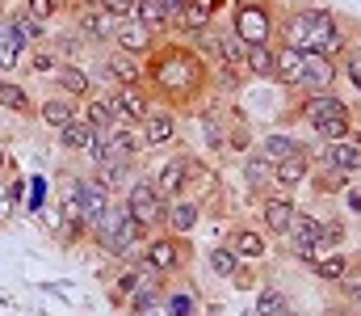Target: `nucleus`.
Instances as JSON below:
<instances>
[{
    "label": "nucleus",
    "mask_w": 361,
    "mask_h": 316,
    "mask_svg": "<svg viewBox=\"0 0 361 316\" xmlns=\"http://www.w3.org/2000/svg\"><path fill=\"white\" fill-rule=\"evenodd\" d=\"M114 199H118V194H109V190H105V186H101V182L89 173V169L80 173V215H85V223H89V228L109 207H114Z\"/></svg>",
    "instance_id": "26"
},
{
    "label": "nucleus",
    "mask_w": 361,
    "mask_h": 316,
    "mask_svg": "<svg viewBox=\"0 0 361 316\" xmlns=\"http://www.w3.org/2000/svg\"><path fill=\"white\" fill-rule=\"evenodd\" d=\"M147 236H152V232H147L143 223H135V215L126 211L122 199H114V207H109L89 228L92 249H97L101 257H109L114 266H122V262H139V257H143Z\"/></svg>",
    "instance_id": "3"
},
{
    "label": "nucleus",
    "mask_w": 361,
    "mask_h": 316,
    "mask_svg": "<svg viewBox=\"0 0 361 316\" xmlns=\"http://www.w3.org/2000/svg\"><path fill=\"white\" fill-rule=\"evenodd\" d=\"M105 98H109V110H114V122H135L139 127L156 110L147 85H114V89H105Z\"/></svg>",
    "instance_id": "12"
},
{
    "label": "nucleus",
    "mask_w": 361,
    "mask_h": 316,
    "mask_svg": "<svg viewBox=\"0 0 361 316\" xmlns=\"http://www.w3.org/2000/svg\"><path fill=\"white\" fill-rule=\"evenodd\" d=\"M189 156L193 152H173V156H164L156 169H152V182H156V190L173 203L185 194V186H189Z\"/></svg>",
    "instance_id": "17"
},
{
    "label": "nucleus",
    "mask_w": 361,
    "mask_h": 316,
    "mask_svg": "<svg viewBox=\"0 0 361 316\" xmlns=\"http://www.w3.org/2000/svg\"><path fill=\"white\" fill-rule=\"evenodd\" d=\"M80 118L89 122L92 131H109V127H114V110H109V98H105V89H92L89 98L80 102Z\"/></svg>",
    "instance_id": "37"
},
{
    "label": "nucleus",
    "mask_w": 361,
    "mask_h": 316,
    "mask_svg": "<svg viewBox=\"0 0 361 316\" xmlns=\"http://www.w3.org/2000/svg\"><path fill=\"white\" fill-rule=\"evenodd\" d=\"M160 4H164V13H169V21H177L180 13L189 8V0H160Z\"/></svg>",
    "instance_id": "53"
},
{
    "label": "nucleus",
    "mask_w": 361,
    "mask_h": 316,
    "mask_svg": "<svg viewBox=\"0 0 361 316\" xmlns=\"http://www.w3.org/2000/svg\"><path fill=\"white\" fill-rule=\"evenodd\" d=\"M34 186H25L30 190V211H42V194H47V177H30Z\"/></svg>",
    "instance_id": "52"
},
{
    "label": "nucleus",
    "mask_w": 361,
    "mask_h": 316,
    "mask_svg": "<svg viewBox=\"0 0 361 316\" xmlns=\"http://www.w3.org/2000/svg\"><path fill=\"white\" fill-rule=\"evenodd\" d=\"M59 64H63V59L55 55V47H51V42H38V47H34V51L25 55V68H30L34 76H51V72H55Z\"/></svg>",
    "instance_id": "47"
},
{
    "label": "nucleus",
    "mask_w": 361,
    "mask_h": 316,
    "mask_svg": "<svg viewBox=\"0 0 361 316\" xmlns=\"http://www.w3.org/2000/svg\"><path fill=\"white\" fill-rule=\"evenodd\" d=\"M231 283H235L240 291H252V287H257V266H240V270L231 274Z\"/></svg>",
    "instance_id": "51"
},
{
    "label": "nucleus",
    "mask_w": 361,
    "mask_h": 316,
    "mask_svg": "<svg viewBox=\"0 0 361 316\" xmlns=\"http://www.w3.org/2000/svg\"><path fill=\"white\" fill-rule=\"evenodd\" d=\"M341 203H345V215H357V219H361V186H357V182H349V186H345Z\"/></svg>",
    "instance_id": "50"
},
{
    "label": "nucleus",
    "mask_w": 361,
    "mask_h": 316,
    "mask_svg": "<svg viewBox=\"0 0 361 316\" xmlns=\"http://www.w3.org/2000/svg\"><path fill=\"white\" fill-rule=\"evenodd\" d=\"M302 55H307V51H298V47L273 42V85H281V89H290V93H294V81H298Z\"/></svg>",
    "instance_id": "31"
},
{
    "label": "nucleus",
    "mask_w": 361,
    "mask_h": 316,
    "mask_svg": "<svg viewBox=\"0 0 361 316\" xmlns=\"http://www.w3.org/2000/svg\"><path fill=\"white\" fill-rule=\"evenodd\" d=\"M227 245H231V253H235L244 266H261V262L269 257V236H265L261 228H252V223H235V228L227 232Z\"/></svg>",
    "instance_id": "19"
},
{
    "label": "nucleus",
    "mask_w": 361,
    "mask_h": 316,
    "mask_svg": "<svg viewBox=\"0 0 361 316\" xmlns=\"http://www.w3.org/2000/svg\"><path fill=\"white\" fill-rule=\"evenodd\" d=\"M349 182H353V177H345V173H336V169H328V165H315V169H311V182H307V186H311V190H315L319 199H341Z\"/></svg>",
    "instance_id": "39"
},
{
    "label": "nucleus",
    "mask_w": 361,
    "mask_h": 316,
    "mask_svg": "<svg viewBox=\"0 0 361 316\" xmlns=\"http://www.w3.org/2000/svg\"><path fill=\"white\" fill-rule=\"evenodd\" d=\"M156 34L147 30V25H139V21H122L118 25V34H114V51H126V55H135V59H147L152 51H156Z\"/></svg>",
    "instance_id": "24"
},
{
    "label": "nucleus",
    "mask_w": 361,
    "mask_h": 316,
    "mask_svg": "<svg viewBox=\"0 0 361 316\" xmlns=\"http://www.w3.org/2000/svg\"><path fill=\"white\" fill-rule=\"evenodd\" d=\"M122 316H169V308H164V300H160V304H147V308H139V312H122Z\"/></svg>",
    "instance_id": "54"
},
{
    "label": "nucleus",
    "mask_w": 361,
    "mask_h": 316,
    "mask_svg": "<svg viewBox=\"0 0 361 316\" xmlns=\"http://www.w3.org/2000/svg\"><path fill=\"white\" fill-rule=\"evenodd\" d=\"M349 262H353V257H349L345 249H332V253H324V257H315V262H311L307 270H311V274H315L319 283H341V274L349 270Z\"/></svg>",
    "instance_id": "41"
},
{
    "label": "nucleus",
    "mask_w": 361,
    "mask_h": 316,
    "mask_svg": "<svg viewBox=\"0 0 361 316\" xmlns=\"http://www.w3.org/2000/svg\"><path fill=\"white\" fill-rule=\"evenodd\" d=\"M210 25H214V13H210L202 0H189V8H185L177 21H173V34H169V38H180V42H189V38L206 34Z\"/></svg>",
    "instance_id": "30"
},
{
    "label": "nucleus",
    "mask_w": 361,
    "mask_h": 316,
    "mask_svg": "<svg viewBox=\"0 0 361 316\" xmlns=\"http://www.w3.org/2000/svg\"><path fill=\"white\" fill-rule=\"evenodd\" d=\"M307 152H311V160L315 165H328V169H336V173H345V177H357L361 173V148L353 139H336V144H307Z\"/></svg>",
    "instance_id": "15"
},
{
    "label": "nucleus",
    "mask_w": 361,
    "mask_h": 316,
    "mask_svg": "<svg viewBox=\"0 0 361 316\" xmlns=\"http://www.w3.org/2000/svg\"><path fill=\"white\" fill-rule=\"evenodd\" d=\"M294 215H298L294 194L269 190L265 199H257V223H261V232H265V236H273V240H286V236H290V228H294Z\"/></svg>",
    "instance_id": "10"
},
{
    "label": "nucleus",
    "mask_w": 361,
    "mask_h": 316,
    "mask_svg": "<svg viewBox=\"0 0 361 316\" xmlns=\"http://www.w3.org/2000/svg\"><path fill=\"white\" fill-rule=\"evenodd\" d=\"M13 169H17V165H13V152H8V148L0 144V177H8Z\"/></svg>",
    "instance_id": "55"
},
{
    "label": "nucleus",
    "mask_w": 361,
    "mask_h": 316,
    "mask_svg": "<svg viewBox=\"0 0 361 316\" xmlns=\"http://www.w3.org/2000/svg\"><path fill=\"white\" fill-rule=\"evenodd\" d=\"M214 64H223V68H231V72H240L248 81V47L231 30H219V59Z\"/></svg>",
    "instance_id": "35"
},
{
    "label": "nucleus",
    "mask_w": 361,
    "mask_h": 316,
    "mask_svg": "<svg viewBox=\"0 0 361 316\" xmlns=\"http://www.w3.org/2000/svg\"><path fill=\"white\" fill-rule=\"evenodd\" d=\"M135 21H139V25H147L156 38H169V34H173V21H169V13H164V4H160V0H139Z\"/></svg>",
    "instance_id": "42"
},
{
    "label": "nucleus",
    "mask_w": 361,
    "mask_h": 316,
    "mask_svg": "<svg viewBox=\"0 0 361 316\" xmlns=\"http://www.w3.org/2000/svg\"><path fill=\"white\" fill-rule=\"evenodd\" d=\"M349 139H353V144L361 148V122H353V135H349Z\"/></svg>",
    "instance_id": "56"
},
{
    "label": "nucleus",
    "mask_w": 361,
    "mask_h": 316,
    "mask_svg": "<svg viewBox=\"0 0 361 316\" xmlns=\"http://www.w3.org/2000/svg\"><path fill=\"white\" fill-rule=\"evenodd\" d=\"M152 274L160 279H177L193 266V236H173V232H152L139 257Z\"/></svg>",
    "instance_id": "6"
},
{
    "label": "nucleus",
    "mask_w": 361,
    "mask_h": 316,
    "mask_svg": "<svg viewBox=\"0 0 361 316\" xmlns=\"http://www.w3.org/2000/svg\"><path fill=\"white\" fill-rule=\"evenodd\" d=\"M357 262H361V257H357Z\"/></svg>",
    "instance_id": "57"
},
{
    "label": "nucleus",
    "mask_w": 361,
    "mask_h": 316,
    "mask_svg": "<svg viewBox=\"0 0 361 316\" xmlns=\"http://www.w3.org/2000/svg\"><path fill=\"white\" fill-rule=\"evenodd\" d=\"M0 114L34 118V114H38V102H34V93H30L21 81H13V76H0Z\"/></svg>",
    "instance_id": "28"
},
{
    "label": "nucleus",
    "mask_w": 361,
    "mask_h": 316,
    "mask_svg": "<svg viewBox=\"0 0 361 316\" xmlns=\"http://www.w3.org/2000/svg\"><path fill=\"white\" fill-rule=\"evenodd\" d=\"M122 203L135 215V223H143L147 232H160V228H164V207H169V199L156 190L152 173H147V177H135V182L122 190Z\"/></svg>",
    "instance_id": "7"
},
{
    "label": "nucleus",
    "mask_w": 361,
    "mask_h": 316,
    "mask_svg": "<svg viewBox=\"0 0 361 316\" xmlns=\"http://www.w3.org/2000/svg\"><path fill=\"white\" fill-rule=\"evenodd\" d=\"M336 64H341V81H349V89L361 98V38H357V34H353L349 51H345Z\"/></svg>",
    "instance_id": "46"
},
{
    "label": "nucleus",
    "mask_w": 361,
    "mask_h": 316,
    "mask_svg": "<svg viewBox=\"0 0 361 316\" xmlns=\"http://www.w3.org/2000/svg\"><path fill=\"white\" fill-rule=\"evenodd\" d=\"M139 131H143V144H147V152L152 148H169V144H177L180 135V122H177V110H169V105H156L143 122H139Z\"/></svg>",
    "instance_id": "21"
},
{
    "label": "nucleus",
    "mask_w": 361,
    "mask_h": 316,
    "mask_svg": "<svg viewBox=\"0 0 361 316\" xmlns=\"http://www.w3.org/2000/svg\"><path fill=\"white\" fill-rule=\"evenodd\" d=\"M89 173L109 190V194H122V190L135 182V165H130V160H118V156H101L97 165H89Z\"/></svg>",
    "instance_id": "27"
},
{
    "label": "nucleus",
    "mask_w": 361,
    "mask_h": 316,
    "mask_svg": "<svg viewBox=\"0 0 361 316\" xmlns=\"http://www.w3.org/2000/svg\"><path fill=\"white\" fill-rule=\"evenodd\" d=\"M252 316H290V300H286V291H281L277 283H261Z\"/></svg>",
    "instance_id": "43"
},
{
    "label": "nucleus",
    "mask_w": 361,
    "mask_h": 316,
    "mask_svg": "<svg viewBox=\"0 0 361 316\" xmlns=\"http://www.w3.org/2000/svg\"><path fill=\"white\" fill-rule=\"evenodd\" d=\"M202 219H206V207H202L197 199L180 194V199H173V203L164 207V228H160V232H173V236H193Z\"/></svg>",
    "instance_id": "22"
},
{
    "label": "nucleus",
    "mask_w": 361,
    "mask_h": 316,
    "mask_svg": "<svg viewBox=\"0 0 361 316\" xmlns=\"http://www.w3.org/2000/svg\"><path fill=\"white\" fill-rule=\"evenodd\" d=\"M143 85L156 105L197 110L210 98V64L180 38H160L156 51L143 59Z\"/></svg>",
    "instance_id": "1"
},
{
    "label": "nucleus",
    "mask_w": 361,
    "mask_h": 316,
    "mask_svg": "<svg viewBox=\"0 0 361 316\" xmlns=\"http://www.w3.org/2000/svg\"><path fill=\"white\" fill-rule=\"evenodd\" d=\"M248 81H269L273 85V42L269 47H248Z\"/></svg>",
    "instance_id": "48"
},
{
    "label": "nucleus",
    "mask_w": 361,
    "mask_h": 316,
    "mask_svg": "<svg viewBox=\"0 0 361 316\" xmlns=\"http://www.w3.org/2000/svg\"><path fill=\"white\" fill-rule=\"evenodd\" d=\"M147 279H160V274H152L143 262H122V266H114V270L105 274V295H109V304H114V308H126V300H130Z\"/></svg>",
    "instance_id": "14"
},
{
    "label": "nucleus",
    "mask_w": 361,
    "mask_h": 316,
    "mask_svg": "<svg viewBox=\"0 0 361 316\" xmlns=\"http://www.w3.org/2000/svg\"><path fill=\"white\" fill-rule=\"evenodd\" d=\"M189 199H197L206 211L227 207V194H223V182H219V169L206 165L202 156H189V186H185Z\"/></svg>",
    "instance_id": "11"
},
{
    "label": "nucleus",
    "mask_w": 361,
    "mask_h": 316,
    "mask_svg": "<svg viewBox=\"0 0 361 316\" xmlns=\"http://www.w3.org/2000/svg\"><path fill=\"white\" fill-rule=\"evenodd\" d=\"M206 266H210V274H214V279L231 283V274H235L244 262L231 253V245H227V240H219V245H210V249H206Z\"/></svg>",
    "instance_id": "40"
},
{
    "label": "nucleus",
    "mask_w": 361,
    "mask_h": 316,
    "mask_svg": "<svg viewBox=\"0 0 361 316\" xmlns=\"http://www.w3.org/2000/svg\"><path fill=\"white\" fill-rule=\"evenodd\" d=\"M311 169H315V160H311V152H307V148H302V152H294V156H286V160L277 165V182H273V190L294 194L298 186H307V182H311Z\"/></svg>",
    "instance_id": "25"
},
{
    "label": "nucleus",
    "mask_w": 361,
    "mask_h": 316,
    "mask_svg": "<svg viewBox=\"0 0 361 316\" xmlns=\"http://www.w3.org/2000/svg\"><path fill=\"white\" fill-rule=\"evenodd\" d=\"M164 308H169V316H202V295L193 283H169Z\"/></svg>",
    "instance_id": "33"
},
{
    "label": "nucleus",
    "mask_w": 361,
    "mask_h": 316,
    "mask_svg": "<svg viewBox=\"0 0 361 316\" xmlns=\"http://www.w3.org/2000/svg\"><path fill=\"white\" fill-rule=\"evenodd\" d=\"M281 118L286 122H302L311 135H319L324 127H332V122H349V118H357V110L349 98H341L336 89L332 93H311V98H294V102L281 110Z\"/></svg>",
    "instance_id": "5"
},
{
    "label": "nucleus",
    "mask_w": 361,
    "mask_h": 316,
    "mask_svg": "<svg viewBox=\"0 0 361 316\" xmlns=\"http://www.w3.org/2000/svg\"><path fill=\"white\" fill-rule=\"evenodd\" d=\"M68 25H72L89 47H101V51H105V47H114V34H118L122 21H114L97 0H80V4L68 8Z\"/></svg>",
    "instance_id": "8"
},
{
    "label": "nucleus",
    "mask_w": 361,
    "mask_h": 316,
    "mask_svg": "<svg viewBox=\"0 0 361 316\" xmlns=\"http://www.w3.org/2000/svg\"><path fill=\"white\" fill-rule=\"evenodd\" d=\"M277 0H231L227 8V30L244 42V47H269L277 42Z\"/></svg>",
    "instance_id": "4"
},
{
    "label": "nucleus",
    "mask_w": 361,
    "mask_h": 316,
    "mask_svg": "<svg viewBox=\"0 0 361 316\" xmlns=\"http://www.w3.org/2000/svg\"><path fill=\"white\" fill-rule=\"evenodd\" d=\"M277 42L311 51V55H332L341 59L353 42V25L328 8V4H311V0H290L277 13Z\"/></svg>",
    "instance_id": "2"
},
{
    "label": "nucleus",
    "mask_w": 361,
    "mask_h": 316,
    "mask_svg": "<svg viewBox=\"0 0 361 316\" xmlns=\"http://www.w3.org/2000/svg\"><path fill=\"white\" fill-rule=\"evenodd\" d=\"M244 76L240 72H231V68H223V64H210V98H219V102H235L240 93H244Z\"/></svg>",
    "instance_id": "36"
},
{
    "label": "nucleus",
    "mask_w": 361,
    "mask_h": 316,
    "mask_svg": "<svg viewBox=\"0 0 361 316\" xmlns=\"http://www.w3.org/2000/svg\"><path fill=\"white\" fill-rule=\"evenodd\" d=\"M227 105L231 102H219V98H206L197 105V131H202V144L210 156H227Z\"/></svg>",
    "instance_id": "13"
},
{
    "label": "nucleus",
    "mask_w": 361,
    "mask_h": 316,
    "mask_svg": "<svg viewBox=\"0 0 361 316\" xmlns=\"http://www.w3.org/2000/svg\"><path fill=\"white\" fill-rule=\"evenodd\" d=\"M257 144H252V127L244 118V110L227 105V156H248Z\"/></svg>",
    "instance_id": "32"
},
{
    "label": "nucleus",
    "mask_w": 361,
    "mask_h": 316,
    "mask_svg": "<svg viewBox=\"0 0 361 316\" xmlns=\"http://www.w3.org/2000/svg\"><path fill=\"white\" fill-rule=\"evenodd\" d=\"M336 287V295H341V304H349V308H357L361 312V262L353 257L349 262V270L341 274V283H332Z\"/></svg>",
    "instance_id": "44"
},
{
    "label": "nucleus",
    "mask_w": 361,
    "mask_h": 316,
    "mask_svg": "<svg viewBox=\"0 0 361 316\" xmlns=\"http://www.w3.org/2000/svg\"><path fill=\"white\" fill-rule=\"evenodd\" d=\"M341 85V64L332 55H302L298 81H294V98H311V93H332Z\"/></svg>",
    "instance_id": "9"
},
{
    "label": "nucleus",
    "mask_w": 361,
    "mask_h": 316,
    "mask_svg": "<svg viewBox=\"0 0 361 316\" xmlns=\"http://www.w3.org/2000/svg\"><path fill=\"white\" fill-rule=\"evenodd\" d=\"M101 152L135 165V160L147 152V144H143V131H139L135 122H114L109 131H101Z\"/></svg>",
    "instance_id": "16"
},
{
    "label": "nucleus",
    "mask_w": 361,
    "mask_h": 316,
    "mask_svg": "<svg viewBox=\"0 0 361 316\" xmlns=\"http://www.w3.org/2000/svg\"><path fill=\"white\" fill-rule=\"evenodd\" d=\"M55 144H59L63 156H85L89 160L92 152L101 148V131H92L85 118H72L63 131H55Z\"/></svg>",
    "instance_id": "23"
},
{
    "label": "nucleus",
    "mask_w": 361,
    "mask_h": 316,
    "mask_svg": "<svg viewBox=\"0 0 361 316\" xmlns=\"http://www.w3.org/2000/svg\"><path fill=\"white\" fill-rule=\"evenodd\" d=\"M42 127H51V131H63L72 118H80V102H72V98H63V93H51V98H42L38 102V114H34Z\"/></svg>",
    "instance_id": "29"
},
{
    "label": "nucleus",
    "mask_w": 361,
    "mask_h": 316,
    "mask_svg": "<svg viewBox=\"0 0 361 316\" xmlns=\"http://www.w3.org/2000/svg\"><path fill=\"white\" fill-rule=\"evenodd\" d=\"M114 21H135V8H139V0H97Z\"/></svg>",
    "instance_id": "49"
},
{
    "label": "nucleus",
    "mask_w": 361,
    "mask_h": 316,
    "mask_svg": "<svg viewBox=\"0 0 361 316\" xmlns=\"http://www.w3.org/2000/svg\"><path fill=\"white\" fill-rule=\"evenodd\" d=\"M240 182H244V194L257 203V199H265L273 190V182H277V165L265 160L261 152H248V156H240Z\"/></svg>",
    "instance_id": "18"
},
{
    "label": "nucleus",
    "mask_w": 361,
    "mask_h": 316,
    "mask_svg": "<svg viewBox=\"0 0 361 316\" xmlns=\"http://www.w3.org/2000/svg\"><path fill=\"white\" fill-rule=\"evenodd\" d=\"M21 8H25L38 25H59V17L68 13V0H21Z\"/></svg>",
    "instance_id": "45"
},
{
    "label": "nucleus",
    "mask_w": 361,
    "mask_h": 316,
    "mask_svg": "<svg viewBox=\"0 0 361 316\" xmlns=\"http://www.w3.org/2000/svg\"><path fill=\"white\" fill-rule=\"evenodd\" d=\"M51 81H55V93H63V98H72V102H85L92 89H97L92 68L76 64V59H63V64L51 72Z\"/></svg>",
    "instance_id": "20"
},
{
    "label": "nucleus",
    "mask_w": 361,
    "mask_h": 316,
    "mask_svg": "<svg viewBox=\"0 0 361 316\" xmlns=\"http://www.w3.org/2000/svg\"><path fill=\"white\" fill-rule=\"evenodd\" d=\"M47 42L55 47V55H59V59H76V64H80V55L89 51V42H85L72 25H51V38H47Z\"/></svg>",
    "instance_id": "38"
},
{
    "label": "nucleus",
    "mask_w": 361,
    "mask_h": 316,
    "mask_svg": "<svg viewBox=\"0 0 361 316\" xmlns=\"http://www.w3.org/2000/svg\"><path fill=\"white\" fill-rule=\"evenodd\" d=\"M302 148H307V144H302L294 131H269V135L257 144V152H261L265 160H273V165H281L286 156H294V152H302Z\"/></svg>",
    "instance_id": "34"
}]
</instances>
